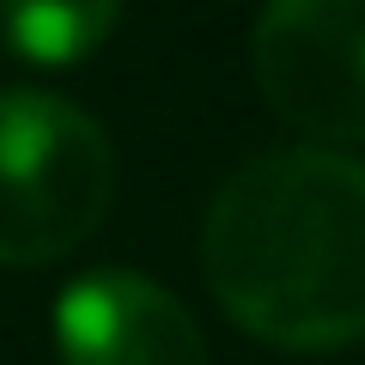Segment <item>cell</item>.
I'll return each instance as SVG.
<instances>
[{"mask_svg":"<svg viewBox=\"0 0 365 365\" xmlns=\"http://www.w3.org/2000/svg\"><path fill=\"white\" fill-rule=\"evenodd\" d=\"M201 274L244 335L329 353L365 335V165L280 146L225 177L201 225Z\"/></svg>","mask_w":365,"mask_h":365,"instance_id":"1","label":"cell"},{"mask_svg":"<svg viewBox=\"0 0 365 365\" xmlns=\"http://www.w3.org/2000/svg\"><path fill=\"white\" fill-rule=\"evenodd\" d=\"M116 195L110 134L55 91H0V268H43L86 244Z\"/></svg>","mask_w":365,"mask_h":365,"instance_id":"2","label":"cell"},{"mask_svg":"<svg viewBox=\"0 0 365 365\" xmlns=\"http://www.w3.org/2000/svg\"><path fill=\"white\" fill-rule=\"evenodd\" d=\"M250 61L287 128L317 146L365 140V0H268Z\"/></svg>","mask_w":365,"mask_h":365,"instance_id":"3","label":"cell"},{"mask_svg":"<svg viewBox=\"0 0 365 365\" xmlns=\"http://www.w3.org/2000/svg\"><path fill=\"white\" fill-rule=\"evenodd\" d=\"M61 365H207L195 311L146 274H79L55 299Z\"/></svg>","mask_w":365,"mask_h":365,"instance_id":"4","label":"cell"},{"mask_svg":"<svg viewBox=\"0 0 365 365\" xmlns=\"http://www.w3.org/2000/svg\"><path fill=\"white\" fill-rule=\"evenodd\" d=\"M122 0H0V37L31 67H73L116 31Z\"/></svg>","mask_w":365,"mask_h":365,"instance_id":"5","label":"cell"}]
</instances>
